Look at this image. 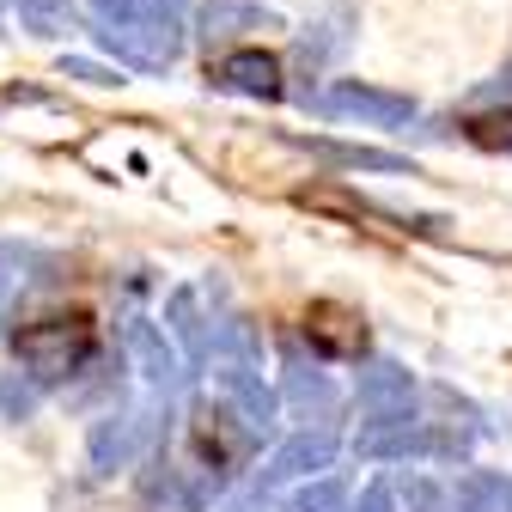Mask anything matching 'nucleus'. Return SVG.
I'll use <instances>...</instances> for the list:
<instances>
[{
  "instance_id": "obj_10",
  "label": "nucleus",
  "mask_w": 512,
  "mask_h": 512,
  "mask_svg": "<svg viewBox=\"0 0 512 512\" xmlns=\"http://www.w3.org/2000/svg\"><path fill=\"white\" fill-rule=\"evenodd\" d=\"M317 153H330V159H342V165H366V171H403V159L372 153V147H330V141H317Z\"/></svg>"
},
{
  "instance_id": "obj_3",
  "label": "nucleus",
  "mask_w": 512,
  "mask_h": 512,
  "mask_svg": "<svg viewBox=\"0 0 512 512\" xmlns=\"http://www.w3.org/2000/svg\"><path fill=\"white\" fill-rule=\"evenodd\" d=\"M317 110L324 116H354V122H378V128H397V122H409L415 116V104L409 98H397V92H372V86H330L324 98H317Z\"/></svg>"
},
{
  "instance_id": "obj_1",
  "label": "nucleus",
  "mask_w": 512,
  "mask_h": 512,
  "mask_svg": "<svg viewBox=\"0 0 512 512\" xmlns=\"http://www.w3.org/2000/svg\"><path fill=\"white\" fill-rule=\"evenodd\" d=\"M92 19L104 49H116L128 68H171L183 49V0H92Z\"/></svg>"
},
{
  "instance_id": "obj_11",
  "label": "nucleus",
  "mask_w": 512,
  "mask_h": 512,
  "mask_svg": "<svg viewBox=\"0 0 512 512\" xmlns=\"http://www.w3.org/2000/svg\"><path fill=\"white\" fill-rule=\"evenodd\" d=\"M0 409H31V391H19V384H0Z\"/></svg>"
},
{
  "instance_id": "obj_9",
  "label": "nucleus",
  "mask_w": 512,
  "mask_h": 512,
  "mask_svg": "<svg viewBox=\"0 0 512 512\" xmlns=\"http://www.w3.org/2000/svg\"><path fill=\"white\" fill-rule=\"evenodd\" d=\"M324 464H330V439H311V433H299L293 445H281L275 476H311V470H324Z\"/></svg>"
},
{
  "instance_id": "obj_4",
  "label": "nucleus",
  "mask_w": 512,
  "mask_h": 512,
  "mask_svg": "<svg viewBox=\"0 0 512 512\" xmlns=\"http://www.w3.org/2000/svg\"><path fill=\"white\" fill-rule=\"evenodd\" d=\"M305 336H311V348L324 354V360H348V354H360L366 348V324L348 311V305H311V317H305Z\"/></svg>"
},
{
  "instance_id": "obj_6",
  "label": "nucleus",
  "mask_w": 512,
  "mask_h": 512,
  "mask_svg": "<svg viewBox=\"0 0 512 512\" xmlns=\"http://www.w3.org/2000/svg\"><path fill=\"white\" fill-rule=\"evenodd\" d=\"M458 506L464 512H512V482L494 476V470H470L458 482Z\"/></svg>"
},
{
  "instance_id": "obj_7",
  "label": "nucleus",
  "mask_w": 512,
  "mask_h": 512,
  "mask_svg": "<svg viewBox=\"0 0 512 512\" xmlns=\"http://www.w3.org/2000/svg\"><path fill=\"white\" fill-rule=\"evenodd\" d=\"M13 13L31 37H68L74 31V0H13Z\"/></svg>"
},
{
  "instance_id": "obj_5",
  "label": "nucleus",
  "mask_w": 512,
  "mask_h": 512,
  "mask_svg": "<svg viewBox=\"0 0 512 512\" xmlns=\"http://www.w3.org/2000/svg\"><path fill=\"white\" fill-rule=\"evenodd\" d=\"M214 86H232V92H250V98H275L281 92V61L269 49H226L220 68H214Z\"/></svg>"
},
{
  "instance_id": "obj_8",
  "label": "nucleus",
  "mask_w": 512,
  "mask_h": 512,
  "mask_svg": "<svg viewBox=\"0 0 512 512\" xmlns=\"http://www.w3.org/2000/svg\"><path fill=\"white\" fill-rule=\"evenodd\" d=\"M202 25H208V31H202L208 43H214V37L226 43V37H238L244 25H269V13H256V7H238V0H208V7H202Z\"/></svg>"
},
{
  "instance_id": "obj_2",
  "label": "nucleus",
  "mask_w": 512,
  "mask_h": 512,
  "mask_svg": "<svg viewBox=\"0 0 512 512\" xmlns=\"http://www.w3.org/2000/svg\"><path fill=\"white\" fill-rule=\"evenodd\" d=\"M98 336H92V317L86 311H61V317H37V324L13 330V354L31 366L37 384H61L74 378L86 360H92Z\"/></svg>"
}]
</instances>
